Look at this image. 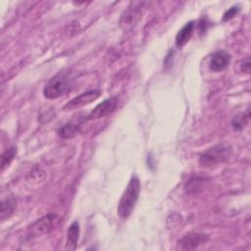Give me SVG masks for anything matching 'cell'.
<instances>
[{
	"mask_svg": "<svg viewBox=\"0 0 251 251\" xmlns=\"http://www.w3.org/2000/svg\"><path fill=\"white\" fill-rule=\"evenodd\" d=\"M209 239V235L200 232H190L185 234L177 241V246L181 250H194L198 246L205 244Z\"/></svg>",
	"mask_w": 251,
	"mask_h": 251,
	"instance_id": "7",
	"label": "cell"
},
{
	"mask_svg": "<svg viewBox=\"0 0 251 251\" xmlns=\"http://www.w3.org/2000/svg\"><path fill=\"white\" fill-rule=\"evenodd\" d=\"M79 237V224L75 221L73 222L67 230L66 239V250L74 251L77 247V241Z\"/></svg>",
	"mask_w": 251,
	"mask_h": 251,
	"instance_id": "10",
	"label": "cell"
},
{
	"mask_svg": "<svg viewBox=\"0 0 251 251\" xmlns=\"http://www.w3.org/2000/svg\"><path fill=\"white\" fill-rule=\"evenodd\" d=\"M100 95H101V90H99V89H92V90L83 92L80 95H78V96L75 97L74 99L70 100L63 107V110L70 111V110H74V109H76V108L83 107V106H85L87 104H90L93 101H95Z\"/></svg>",
	"mask_w": 251,
	"mask_h": 251,
	"instance_id": "6",
	"label": "cell"
},
{
	"mask_svg": "<svg viewBox=\"0 0 251 251\" xmlns=\"http://www.w3.org/2000/svg\"><path fill=\"white\" fill-rule=\"evenodd\" d=\"M230 63V55L225 50H219L213 53L209 62V68L212 72L219 73L225 71Z\"/></svg>",
	"mask_w": 251,
	"mask_h": 251,
	"instance_id": "9",
	"label": "cell"
},
{
	"mask_svg": "<svg viewBox=\"0 0 251 251\" xmlns=\"http://www.w3.org/2000/svg\"><path fill=\"white\" fill-rule=\"evenodd\" d=\"M250 119V112L247 110L245 113H240L234 116L231 120V126L234 130H241L248 124Z\"/></svg>",
	"mask_w": 251,
	"mask_h": 251,
	"instance_id": "14",
	"label": "cell"
},
{
	"mask_svg": "<svg viewBox=\"0 0 251 251\" xmlns=\"http://www.w3.org/2000/svg\"><path fill=\"white\" fill-rule=\"evenodd\" d=\"M241 71L246 73V74H249V71H250V59H249V57H247L241 63Z\"/></svg>",
	"mask_w": 251,
	"mask_h": 251,
	"instance_id": "18",
	"label": "cell"
},
{
	"mask_svg": "<svg viewBox=\"0 0 251 251\" xmlns=\"http://www.w3.org/2000/svg\"><path fill=\"white\" fill-rule=\"evenodd\" d=\"M77 132H78V126L76 125L70 123V124H66V125L62 126L59 128L58 135L61 138L69 139V138H73L74 136H75Z\"/></svg>",
	"mask_w": 251,
	"mask_h": 251,
	"instance_id": "15",
	"label": "cell"
},
{
	"mask_svg": "<svg viewBox=\"0 0 251 251\" xmlns=\"http://www.w3.org/2000/svg\"><path fill=\"white\" fill-rule=\"evenodd\" d=\"M206 179L203 176H193L184 184V192L186 194H194L203 190Z\"/></svg>",
	"mask_w": 251,
	"mask_h": 251,
	"instance_id": "11",
	"label": "cell"
},
{
	"mask_svg": "<svg viewBox=\"0 0 251 251\" xmlns=\"http://www.w3.org/2000/svg\"><path fill=\"white\" fill-rule=\"evenodd\" d=\"M239 12V7L238 6H233L231 8H229L225 14H224V17H223V21L224 22H227L229 20H231L232 18H234Z\"/></svg>",
	"mask_w": 251,
	"mask_h": 251,
	"instance_id": "17",
	"label": "cell"
},
{
	"mask_svg": "<svg viewBox=\"0 0 251 251\" xmlns=\"http://www.w3.org/2000/svg\"><path fill=\"white\" fill-rule=\"evenodd\" d=\"M193 27H194V22H188L177 32L176 36V45L177 47H182L189 41L193 32Z\"/></svg>",
	"mask_w": 251,
	"mask_h": 251,
	"instance_id": "12",
	"label": "cell"
},
{
	"mask_svg": "<svg viewBox=\"0 0 251 251\" xmlns=\"http://www.w3.org/2000/svg\"><path fill=\"white\" fill-rule=\"evenodd\" d=\"M144 4V2H131L129 4L120 20V25L123 29L127 30L138 22V20L141 18Z\"/></svg>",
	"mask_w": 251,
	"mask_h": 251,
	"instance_id": "5",
	"label": "cell"
},
{
	"mask_svg": "<svg viewBox=\"0 0 251 251\" xmlns=\"http://www.w3.org/2000/svg\"><path fill=\"white\" fill-rule=\"evenodd\" d=\"M15 208H16V202L13 198H7V199L3 200L0 205L1 220L4 221L5 219L9 218L13 214Z\"/></svg>",
	"mask_w": 251,
	"mask_h": 251,
	"instance_id": "13",
	"label": "cell"
},
{
	"mask_svg": "<svg viewBox=\"0 0 251 251\" xmlns=\"http://www.w3.org/2000/svg\"><path fill=\"white\" fill-rule=\"evenodd\" d=\"M140 191V182L137 176H132L120 199L118 205V214L122 219H127L138 200Z\"/></svg>",
	"mask_w": 251,
	"mask_h": 251,
	"instance_id": "1",
	"label": "cell"
},
{
	"mask_svg": "<svg viewBox=\"0 0 251 251\" xmlns=\"http://www.w3.org/2000/svg\"><path fill=\"white\" fill-rule=\"evenodd\" d=\"M70 88L69 77L65 73L53 76L44 86L43 95L47 99H57L64 95Z\"/></svg>",
	"mask_w": 251,
	"mask_h": 251,
	"instance_id": "4",
	"label": "cell"
},
{
	"mask_svg": "<svg viewBox=\"0 0 251 251\" xmlns=\"http://www.w3.org/2000/svg\"><path fill=\"white\" fill-rule=\"evenodd\" d=\"M61 223V218L55 213H49L36 220L27 228L28 236H42L53 231Z\"/></svg>",
	"mask_w": 251,
	"mask_h": 251,
	"instance_id": "3",
	"label": "cell"
},
{
	"mask_svg": "<svg viewBox=\"0 0 251 251\" xmlns=\"http://www.w3.org/2000/svg\"><path fill=\"white\" fill-rule=\"evenodd\" d=\"M16 155L17 148L15 146H10L9 148L5 149V151L1 154V171H4L7 167H9Z\"/></svg>",
	"mask_w": 251,
	"mask_h": 251,
	"instance_id": "16",
	"label": "cell"
},
{
	"mask_svg": "<svg viewBox=\"0 0 251 251\" xmlns=\"http://www.w3.org/2000/svg\"><path fill=\"white\" fill-rule=\"evenodd\" d=\"M118 106V99L116 97H110L100 104H98L88 115L89 120H98L113 113Z\"/></svg>",
	"mask_w": 251,
	"mask_h": 251,
	"instance_id": "8",
	"label": "cell"
},
{
	"mask_svg": "<svg viewBox=\"0 0 251 251\" xmlns=\"http://www.w3.org/2000/svg\"><path fill=\"white\" fill-rule=\"evenodd\" d=\"M231 155V147L227 144H217L207 149L200 156L199 163L203 167H212L229 159Z\"/></svg>",
	"mask_w": 251,
	"mask_h": 251,
	"instance_id": "2",
	"label": "cell"
}]
</instances>
